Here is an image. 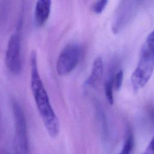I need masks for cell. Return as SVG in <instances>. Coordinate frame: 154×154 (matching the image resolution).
<instances>
[{"instance_id": "cell-1", "label": "cell", "mask_w": 154, "mask_h": 154, "mask_svg": "<svg viewBox=\"0 0 154 154\" xmlns=\"http://www.w3.org/2000/svg\"><path fill=\"white\" fill-rule=\"evenodd\" d=\"M30 67L31 88L37 108L48 134L51 138H56L60 132V122L40 76L37 54L34 51L30 55Z\"/></svg>"}, {"instance_id": "cell-2", "label": "cell", "mask_w": 154, "mask_h": 154, "mask_svg": "<svg viewBox=\"0 0 154 154\" xmlns=\"http://www.w3.org/2000/svg\"><path fill=\"white\" fill-rule=\"evenodd\" d=\"M11 108L15 123L14 154H28L26 122L23 109L19 102L13 99Z\"/></svg>"}, {"instance_id": "cell-3", "label": "cell", "mask_w": 154, "mask_h": 154, "mask_svg": "<svg viewBox=\"0 0 154 154\" xmlns=\"http://www.w3.org/2000/svg\"><path fill=\"white\" fill-rule=\"evenodd\" d=\"M154 70V54L140 52V59L131 78L135 92L143 88L151 78Z\"/></svg>"}, {"instance_id": "cell-4", "label": "cell", "mask_w": 154, "mask_h": 154, "mask_svg": "<svg viewBox=\"0 0 154 154\" xmlns=\"http://www.w3.org/2000/svg\"><path fill=\"white\" fill-rule=\"evenodd\" d=\"M82 55L81 48L78 44L67 45L61 50L57 60L56 70L60 76L72 72L79 64Z\"/></svg>"}, {"instance_id": "cell-5", "label": "cell", "mask_w": 154, "mask_h": 154, "mask_svg": "<svg viewBox=\"0 0 154 154\" xmlns=\"http://www.w3.org/2000/svg\"><path fill=\"white\" fill-rule=\"evenodd\" d=\"M5 64L8 70L13 75H18L22 69L21 40L18 33L10 37L6 50Z\"/></svg>"}, {"instance_id": "cell-6", "label": "cell", "mask_w": 154, "mask_h": 154, "mask_svg": "<svg viewBox=\"0 0 154 154\" xmlns=\"http://www.w3.org/2000/svg\"><path fill=\"white\" fill-rule=\"evenodd\" d=\"M52 0H37L34 13L35 25L40 28L48 21L51 10Z\"/></svg>"}, {"instance_id": "cell-7", "label": "cell", "mask_w": 154, "mask_h": 154, "mask_svg": "<svg viewBox=\"0 0 154 154\" xmlns=\"http://www.w3.org/2000/svg\"><path fill=\"white\" fill-rule=\"evenodd\" d=\"M103 73V63L101 57H97L93 61L88 77L85 81V85L95 87L102 79Z\"/></svg>"}, {"instance_id": "cell-8", "label": "cell", "mask_w": 154, "mask_h": 154, "mask_svg": "<svg viewBox=\"0 0 154 154\" xmlns=\"http://www.w3.org/2000/svg\"><path fill=\"white\" fill-rule=\"evenodd\" d=\"M134 146V139L132 132L129 129L126 134L122 149L119 154H132Z\"/></svg>"}, {"instance_id": "cell-9", "label": "cell", "mask_w": 154, "mask_h": 154, "mask_svg": "<svg viewBox=\"0 0 154 154\" xmlns=\"http://www.w3.org/2000/svg\"><path fill=\"white\" fill-rule=\"evenodd\" d=\"M114 83H113V76L111 75L108 77L104 84V91L105 97L109 104L112 105L114 103Z\"/></svg>"}, {"instance_id": "cell-10", "label": "cell", "mask_w": 154, "mask_h": 154, "mask_svg": "<svg viewBox=\"0 0 154 154\" xmlns=\"http://www.w3.org/2000/svg\"><path fill=\"white\" fill-rule=\"evenodd\" d=\"M140 52L154 54V29L147 37L142 45Z\"/></svg>"}, {"instance_id": "cell-11", "label": "cell", "mask_w": 154, "mask_h": 154, "mask_svg": "<svg viewBox=\"0 0 154 154\" xmlns=\"http://www.w3.org/2000/svg\"><path fill=\"white\" fill-rule=\"evenodd\" d=\"M123 81V72L122 70H119L113 76L114 88L116 91H119L120 90L122 86Z\"/></svg>"}, {"instance_id": "cell-12", "label": "cell", "mask_w": 154, "mask_h": 154, "mask_svg": "<svg viewBox=\"0 0 154 154\" xmlns=\"http://www.w3.org/2000/svg\"><path fill=\"white\" fill-rule=\"evenodd\" d=\"M108 0H97L93 6V11L94 13L99 14L105 10Z\"/></svg>"}, {"instance_id": "cell-13", "label": "cell", "mask_w": 154, "mask_h": 154, "mask_svg": "<svg viewBox=\"0 0 154 154\" xmlns=\"http://www.w3.org/2000/svg\"><path fill=\"white\" fill-rule=\"evenodd\" d=\"M141 154H154V137L150 140L144 152Z\"/></svg>"}, {"instance_id": "cell-14", "label": "cell", "mask_w": 154, "mask_h": 154, "mask_svg": "<svg viewBox=\"0 0 154 154\" xmlns=\"http://www.w3.org/2000/svg\"><path fill=\"white\" fill-rule=\"evenodd\" d=\"M3 154H14V153H10V152H8L5 151V152H4L3 153Z\"/></svg>"}, {"instance_id": "cell-15", "label": "cell", "mask_w": 154, "mask_h": 154, "mask_svg": "<svg viewBox=\"0 0 154 154\" xmlns=\"http://www.w3.org/2000/svg\"><path fill=\"white\" fill-rule=\"evenodd\" d=\"M153 117H154V108H153Z\"/></svg>"}]
</instances>
